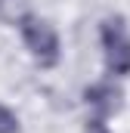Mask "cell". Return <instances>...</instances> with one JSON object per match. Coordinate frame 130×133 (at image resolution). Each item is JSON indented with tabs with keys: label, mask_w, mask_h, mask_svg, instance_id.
I'll use <instances>...</instances> for the list:
<instances>
[{
	"label": "cell",
	"mask_w": 130,
	"mask_h": 133,
	"mask_svg": "<svg viewBox=\"0 0 130 133\" xmlns=\"http://www.w3.org/2000/svg\"><path fill=\"white\" fill-rule=\"evenodd\" d=\"M22 37H25V46L31 50V56L40 62V65H56V59H59V37L53 31V25L50 22H43V19H31V16H25L22 22Z\"/></svg>",
	"instance_id": "1"
},
{
	"label": "cell",
	"mask_w": 130,
	"mask_h": 133,
	"mask_svg": "<svg viewBox=\"0 0 130 133\" xmlns=\"http://www.w3.org/2000/svg\"><path fill=\"white\" fill-rule=\"evenodd\" d=\"M102 46H105V68L112 74H130V37L124 31V19L102 22Z\"/></svg>",
	"instance_id": "2"
},
{
	"label": "cell",
	"mask_w": 130,
	"mask_h": 133,
	"mask_svg": "<svg viewBox=\"0 0 130 133\" xmlns=\"http://www.w3.org/2000/svg\"><path fill=\"white\" fill-rule=\"evenodd\" d=\"M84 99L96 108L99 118H108V115H118V111L124 108V90H121V87H115L112 81H102V84L87 87Z\"/></svg>",
	"instance_id": "3"
},
{
	"label": "cell",
	"mask_w": 130,
	"mask_h": 133,
	"mask_svg": "<svg viewBox=\"0 0 130 133\" xmlns=\"http://www.w3.org/2000/svg\"><path fill=\"white\" fill-rule=\"evenodd\" d=\"M31 9V0H0V19L3 22H22Z\"/></svg>",
	"instance_id": "4"
},
{
	"label": "cell",
	"mask_w": 130,
	"mask_h": 133,
	"mask_svg": "<svg viewBox=\"0 0 130 133\" xmlns=\"http://www.w3.org/2000/svg\"><path fill=\"white\" fill-rule=\"evenodd\" d=\"M0 133H19V118L6 105H0Z\"/></svg>",
	"instance_id": "5"
},
{
	"label": "cell",
	"mask_w": 130,
	"mask_h": 133,
	"mask_svg": "<svg viewBox=\"0 0 130 133\" xmlns=\"http://www.w3.org/2000/svg\"><path fill=\"white\" fill-rule=\"evenodd\" d=\"M84 133H112V130H108V127L102 124V118H93V121H87Z\"/></svg>",
	"instance_id": "6"
}]
</instances>
